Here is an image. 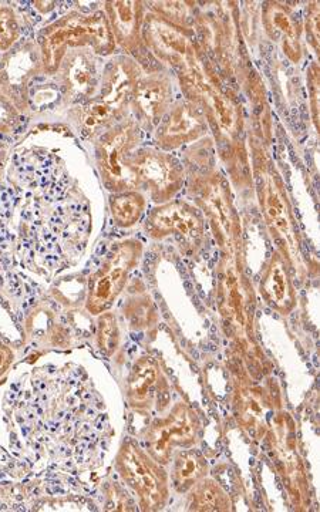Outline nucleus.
<instances>
[{
    "label": "nucleus",
    "mask_w": 320,
    "mask_h": 512,
    "mask_svg": "<svg viewBox=\"0 0 320 512\" xmlns=\"http://www.w3.org/2000/svg\"><path fill=\"white\" fill-rule=\"evenodd\" d=\"M178 79L185 100L204 111L218 147L241 140L245 120L237 94L224 86L217 67L198 45L190 63L178 72Z\"/></svg>",
    "instance_id": "nucleus-1"
},
{
    "label": "nucleus",
    "mask_w": 320,
    "mask_h": 512,
    "mask_svg": "<svg viewBox=\"0 0 320 512\" xmlns=\"http://www.w3.org/2000/svg\"><path fill=\"white\" fill-rule=\"evenodd\" d=\"M143 74L140 64L130 56L111 57L101 70L97 93L70 111L77 131L87 140H96L114 124L127 119L134 89Z\"/></svg>",
    "instance_id": "nucleus-2"
},
{
    "label": "nucleus",
    "mask_w": 320,
    "mask_h": 512,
    "mask_svg": "<svg viewBox=\"0 0 320 512\" xmlns=\"http://www.w3.org/2000/svg\"><path fill=\"white\" fill-rule=\"evenodd\" d=\"M47 76H56L64 56L74 50H90L96 56H113L117 45L104 10L67 13L45 26L36 36Z\"/></svg>",
    "instance_id": "nucleus-3"
},
{
    "label": "nucleus",
    "mask_w": 320,
    "mask_h": 512,
    "mask_svg": "<svg viewBox=\"0 0 320 512\" xmlns=\"http://www.w3.org/2000/svg\"><path fill=\"white\" fill-rule=\"evenodd\" d=\"M255 178L259 183V197L264 211L265 220L271 228L272 234L285 245L284 255L289 265L301 256V239H299L298 227H296L295 215H293L291 202L286 195L285 185L281 177L272 168L271 160L262 153V147L258 151L254 148Z\"/></svg>",
    "instance_id": "nucleus-4"
},
{
    "label": "nucleus",
    "mask_w": 320,
    "mask_h": 512,
    "mask_svg": "<svg viewBox=\"0 0 320 512\" xmlns=\"http://www.w3.org/2000/svg\"><path fill=\"white\" fill-rule=\"evenodd\" d=\"M140 143L141 128L131 117L114 124L94 140L97 170L106 190L113 194L137 190L128 161Z\"/></svg>",
    "instance_id": "nucleus-5"
},
{
    "label": "nucleus",
    "mask_w": 320,
    "mask_h": 512,
    "mask_svg": "<svg viewBox=\"0 0 320 512\" xmlns=\"http://www.w3.org/2000/svg\"><path fill=\"white\" fill-rule=\"evenodd\" d=\"M190 194L207 214L214 237L225 254H234L241 241V225L231 201V192L224 175L214 168L192 175Z\"/></svg>",
    "instance_id": "nucleus-6"
},
{
    "label": "nucleus",
    "mask_w": 320,
    "mask_h": 512,
    "mask_svg": "<svg viewBox=\"0 0 320 512\" xmlns=\"http://www.w3.org/2000/svg\"><path fill=\"white\" fill-rule=\"evenodd\" d=\"M143 249V244L134 238L116 242L109 249L100 268L90 276L87 312L99 316L109 311L126 288L128 276L140 264Z\"/></svg>",
    "instance_id": "nucleus-7"
},
{
    "label": "nucleus",
    "mask_w": 320,
    "mask_h": 512,
    "mask_svg": "<svg viewBox=\"0 0 320 512\" xmlns=\"http://www.w3.org/2000/svg\"><path fill=\"white\" fill-rule=\"evenodd\" d=\"M116 470L121 480L136 494L141 510H163L170 494L164 466L157 463L136 441L121 444L116 457Z\"/></svg>",
    "instance_id": "nucleus-8"
},
{
    "label": "nucleus",
    "mask_w": 320,
    "mask_h": 512,
    "mask_svg": "<svg viewBox=\"0 0 320 512\" xmlns=\"http://www.w3.org/2000/svg\"><path fill=\"white\" fill-rule=\"evenodd\" d=\"M130 168L137 190L150 192L156 204L173 201L183 190L185 167L177 157L153 147H141L131 154Z\"/></svg>",
    "instance_id": "nucleus-9"
},
{
    "label": "nucleus",
    "mask_w": 320,
    "mask_h": 512,
    "mask_svg": "<svg viewBox=\"0 0 320 512\" xmlns=\"http://www.w3.org/2000/svg\"><path fill=\"white\" fill-rule=\"evenodd\" d=\"M146 3L140 0H111L104 2V13L116 45L124 55L136 60L144 74L163 72L164 67L148 53L143 40Z\"/></svg>",
    "instance_id": "nucleus-10"
},
{
    "label": "nucleus",
    "mask_w": 320,
    "mask_h": 512,
    "mask_svg": "<svg viewBox=\"0 0 320 512\" xmlns=\"http://www.w3.org/2000/svg\"><path fill=\"white\" fill-rule=\"evenodd\" d=\"M43 70V59L36 39L25 40L0 56V92L20 114L30 113V86Z\"/></svg>",
    "instance_id": "nucleus-11"
},
{
    "label": "nucleus",
    "mask_w": 320,
    "mask_h": 512,
    "mask_svg": "<svg viewBox=\"0 0 320 512\" xmlns=\"http://www.w3.org/2000/svg\"><path fill=\"white\" fill-rule=\"evenodd\" d=\"M144 229L148 237L153 239L175 235L187 251L195 254L204 242L205 222L200 211L195 210L191 204L173 200L154 208L148 215Z\"/></svg>",
    "instance_id": "nucleus-12"
},
{
    "label": "nucleus",
    "mask_w": 320,
    "mask_h": 512,
    "mask_svg": "<svg viewBox=\"0 0 320 512\" xmlns=\"http://www.w3.org/2000/svg\"><path fill=\"white\" fill-rule=\"evenodd\" d=\"M194 35V32L178 28L156 13L148 12L144 16V45L163 67H171L180 72L190 63L197 52Z\"/></svg>",
    "instance_id": "nucleus-13"
},
{
    "label": "nucleus",
    "mask_w": 320,
    "mask_h": 512,
    "mask_svg": "<svg viewBox=\"0 0 320 512\" xmlns=\"http://www.w3.org/2000/svg\"><path fill=\"white\" fill-rule=\"evenodd\" d=\"M200 420L188 404L173 407L164 419H158L146 433L147 453L161 466L170 463L177 447H190L197 441Z\"/></svg>",
    "instance_id": "nucleus-14"
},
{
    "label": "nucleus",
    "mask_w": 320,
    "mask_h": 512,
    "mask_svg": "<svg viewBox=\"0 0 320 512\" xmlns=\"http://www.w3.org/2000/svg\"><path fill=\"white\" fill-rule=\"evenodd\" d=\"M204 111L188 100L175 101L154 131V143L161 151H174L207 136Z\"/></svg>",
    "instance_id": "nucleus-15"
},
{
    "label": "nucleus",
    "mask_w": 320,
    "mask_h": 512,
    "mask_svg": "<svg viewBox=\"0 0 320 512\" xmlns=\"http://www.w3.org/2000/svg\"><path fill=\"white\" fill-rule=\"evenodd\" d=\"M100 77L99 62L90 50L67 53L56 73L63 103L72 106L92 99L99 89Z\"/></svg>",
    "instance_id": "nucleus-16"
},
{
    "label": "nucleus",
    "mask_w": 320,
    "mask_h": 512,
    "mask_svg": "<svg viewBox=\"0 0 320 512\" xmlns=\"http://www.w3.org/2000/svg\"><path fill=\"white\" fill-rule=\"evenodd\" d=\"M174 104L173 80L167 74H143L134 89L130 109L141 130H156Z\"/></svg>",
    "instance_id": "nucleus-17"
},
{
    "label": "nucleus",
    "mask_w": 320,
    "mask_h": 512,
    "mask_svg": "<svg viewBox=\"0 0 320 512\" xmlns=\"http://www.w3.org/2000/svg\"><path fill=\"white\" fill-rule=\"evenodd\" d=\"M127 400L131 409L138 413L167 409L170 402L168 384L156 360L141 357L134 363L128 376Z\"/></svg>",
    "instance_id": "nucleus-18"
},
{
    "label": "nucleus",
    "mask_w": 320,
    "mask_h": 512,
    "mask_svg": "<svg viewBox=\"0 0 320 512\" xmlns=\"http://www.w3.org/2000/svg\"><path fill=\"white\" fill-rule=\"evenodd\" d=\"M262 25L269 40L281 47L282 53L291 63H301L303 25L289 6L279 2H266L262 8Z\"/></svg>",
    "instance_id": "nucleus-19"
},
{
    "label": "nucleus",
    "mask_w": 320,
    "mask_h": 512,
    "mask_svg": "<svg viewBox=\"0 0 320 512\" xmlns=\"http://www.w3.org/2000/svg\"><path fill=\"white\" fill-rule=\"evenodd\" d=\"M259 292L266 305L282 316L291 315L298 305L296 291L293 288L288 261L281 252H274L261 276Z\"/></svg>",
    "instance_id": "nucleus-20"
},
{
    "label": "nucleus",
    "mask_w": 320,
    "mask_h": 512,
    "mask_svg": "<svg viewBox=\"0 0 320 512\" xmlns=\"http://www.w3.org/2000/svg\"><path fill=\"white\" fill-rule=\"evenodd\" d=\"M208 463L195 450L178 451L174 457L173 485L180 494L188 493L198 481L207 477Z\"/></svg>",
    "instance_id": "nucleus-21"
},
{
    "label": "nucleus",
    "mask_w": 320,
    "mask_h": 512,
    "mask_svg": "<svg viewBox=\"0 0 320 512\" xmlns=\"http://www.w3.org/2000/svg\"><path fill=\"white\" fill-rule=\"evenodd\" d=\"M188 510L201 512L231 511L232 503L220 484L210 478H202L191 488Z\"/></svg>",
    "instance_id": "nucleus-22"
},
{
    "label": "nucleus",
    "mask_w": 320,
    "mask_h": 512,
    "mask_svg": "<svg viewBox=\"0 0 320 512\" xmlns=\"http://www.w3.org/2000/svg\"><path fill=\"white\" fill-rule=\"evenodd\" d=\"M111 218L119 228H131L140 222L147 208V200L138 190L113 194L109 201Z\"/></svg>",
    "instance_id": "nucleus-23"
},
{
    "label": "nucleus",
    "mask_w": 320,
    "mask_h": 512,
    "mask_svg": "<svg viewBox=\"0 0 320 512\" xmlns=\"http://www.w3.org/2000/svg\"><path fill=\"white\" fill-rule=\"evenodd\" d=\"M220 156L235 187L247 188L252 183V165L244 141L238 140L220 147Z\"/></svg>",
    "instance_id": "nucleus-24"
},
{
    "label": "nucleus",
    "mask_w": 320,
    "mask_h": 512,
    "mask_svg": "<svg viewBox=\"0 0 320 512\" xmlns=\"http://www.w3.org/2000/svg\"><path fill=\"white\" fill-rule=\"evenodd\" d=\"M123 315L128 328L133 330H147L154 328L158 322V313L153 299L146 292L131 296L123 306Z\"/></svg>",
    "instance_id": "nucleus-25"
},
{
    "label": "nucleus",
    "mask_w": 320,
    "mask_h": 512,
    "mask_svg": "<svg viewBox=\"0 0 320 512\" xmlns=\"http://www.w3.org/2000/svg\"><path fill=\"white\" fill-rule=\"evenodd\" d=\"M150 5V12L156 13L178 28L194 32V2H151Z\"/></svg>",
    "instance_id": "nucleus-26"
},
{
    "label": "nucleus",
    "mask_w": 320,
    "mask_h": 512,
    "mask_svg": "<svg viewBox=\"0 0 320 512\" xmlns=\"http://www.w3.org/2000/svg\"><path fill=\"white\" fill-rule=\"evenodd\" d=\"M97 346L103 355L113 357L119 352L121 332L119 320L109 311L101 313L97 319Z\"/></svg>",
    "instance_id": "nucleus-27"
},
{
    "label": "nucleus",
    "mask_w": 320,
    "mask_h": 512,
    "mask_svg": "<svg viewBox=\"0 0 320 512\" xmlns=\"http://www.w3.org/2000/svg\"><path fill=\"white\" fill-rule=\"evenodd\" d=\"M22 37V22L12 6H0V53L9 52Z\"/></svg>",
    "instance_id": "nucleus-28"
},
{
    "label": "nucleus",
    "mask_w": 320,
    "mask_h": 512,
    "mask_svg": "<svg viewBox=\"0 0 320 512\" xmlns=\"http://www.w3.org/2000/svg\"><path fill=\"white\" fill-rule=\"evenodd\" d=\"M23 114L0 92V136H9L19 126Z\"/></svg>",
    "instance_id": "nucleus-29"
},
{
    "label": "nucleus",
    "mask_w": 320,
    "mask_h": 512,
    "mask_svg": "<svg viewBox=\"0 0 320 512\" xmlns=\"http://www.w3.org/2000/svg\"><path fill=\"white\" fill-rule=\"evenodd\" d=\"M305 32L306 39H308L309 45H311L313 52L319 55V3L311 2L306 8L305 16Z\"/></svg>",
    "instance_id": "nucleus-30"
},
{
    "label": "nucleus",
    "mask_w": 320,
    "mask_h": 512,
    "mask_svg": "<svg viewBox=\"0 0 320 512\" xmlns=\"http://www.w3.org/2000/svg\"><path fill=\"white\" fill-rule=\"evenodd\" d=\"M309 100H311L312 120L319 128V67L313 62L308 69Z\"/></svg>",
    "instance_id": "nucleus-31"
},
{
    "label": "nucleus",
    "mask_w": 320,
    "mask_h": 512,
    "mask_svg": "<svg viewBox=\"0 0 320 512\" xmlns=\"http://www.w3.org/2000/svg\"><path fill=\"white\" fill-rule=\"evenodd\" d=\"M13 357L15 355H13L12 350L0 343V377L8 372L10 365L13 363Z\"/></svg>",
    "instance_id": "nucleus-32"
},
{
    "label": "nucleus",
    "mask_w": 320,
    "mask_h": 512,
    "mask_svg": "<svg viewBox=\"0 0 320 512\" xmlns=\"http://www.w3.org/2000/svg\"><path fill=\"white\" fill-rule=\"evenodd\" d=\"M9 158V146L5 141L0 140V175L5 170L6 164H8Z\"/></svg>",
    "instance_id": "nucleus-33"
}]
</instances>
